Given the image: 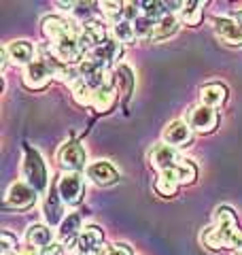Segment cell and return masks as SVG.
I'll return each mask as SVG.
<instances>
[{
    "mask_svg": "<svg viewBox=\"0 0 242 255\" xmlns=\"http://www.w3.org/2000/svg\"><path fill=\"white\" fill-rule=\"evenodd\" d=\"M202 241L211 249H242V230L230 206L215 211V223L202 234Z\"/></svg>",
    "mask_w": 242,
    "mask_h": 255,
    "instance_id": "1",
    "label": "cell"
},
{
    "mask_svg": "<svg viewBox=\"0 0 242 255\" xmlns=\"http://www.w3.org/2000/svg\"><path fill=\"white\" fill-rule=\"evenodd\" d=\"M23 181L36 191V194H45L49 189V177H47V168L40 153L36 149L26 145V155H23V166H21Z\"/></svg>",
    "mask_w": 242,
    "mask_h": 255,
    "instance_id": "2",
    "label": "cell"
},
{
    "mask_svg": "<svg viewBox=\"0 0 242 255\" xmlns=\"http://www.w3.org/2000/svg\"><path fill=\"white\" fill-rule=\"evenodd\" d=\"M185 124H187L193 132L208 134V132L215 130L217 124H219V115H217L215 109L200 105V107H193L185 113Z\"/></svg>",
    "mask_w": 242,
    "mask_h": 255,
    "instance_id": "3",
    "label": "cell"
},
{
    "mask_svg": "<svg viewBox=\"0 0 242 255\" xmlns=\"http://www.w3.org/2000/svg\"><path fill=\"white\" fill-rule=\"evenodd\" d=\"M58 191L64 204L68 206H77L83 200V191H85V179L81 172H66L64 177L58 181Z\"/></svg>",
    "mask_w": 242,
    "mask_h": 255,
    "instance_id": "4",
    "label": "cell"
},
{
    "mask_svg": "<svg viewBox=\"0 0 242 255\" xmlns=\"http://www.w3.org/2000/svg\"><path fill=\"white\" fill-rule=\"evenodd\" d=\"M36 198H38V194L28 185L26 181H15L13 185L6 189L4 209H15V211L30 209V206L36 202Z\"/></svg>",
    "mask_w": 242,
    "mask_h": 255,
    "instance_id": "5",
    "label": "cell"
},
{
    "mask_svg": "<svg viewBox=\"0 0 242 255\" xmlns=\"http://www.w3.org/2000/svg\"><path fill=\"white\" fill-rule=\"evenodd\" d=\"M58 162L66 172H81L85 168V149L75 140H68L58 149Z\"/></svg>",
    "mask_w": 242,
    "mask_h": 255,
    "instance_id": "6",
    "label": "cell"
},
{
    "mask_svg": "<svg viewBox=\"0 0 242 255\" xmlns=\"http://www.w3.org/2000/svg\"><path fill=\"white\" fill-rule=\"evenodd\" d=\"M75 32H81L79 26H75L72 21H68L66 17H60V15H49V17L43 19V34L45 38L51 43L60 41V38L68 36V34H75Z\"/></svg>",
    "mask_w": 242,
    "mask_h": 255,
    "instance_id": "7",
    "label": "cell"
},
{
    "mask_svg": "<svg viewBox=\"0 0 242 255\" xmlns=\"http://www.w3.org/2000/svg\"><path fill=\"white\" fill-rule=\"evenodd\" d=\"M51 70L47 68L45 62H32L28 64L26 68H23V85L28 87V90H45L47 85L51 81Z\"/></svg>",
    "mask_w": 242,
    "mask_h": 255,
    "instance_id": "8",
    "label": "cell"
},
{
    "mask_svg": "<svg viewBox=\"0 0 242 255\" xmlns=\"http://www.w3.org/2000/svg\"><path fill=\"white\" fill-rule=\"evenodd\" d=\"M104 243V232L98 226H87L85 230H81L79 234V241H77V249L79 253H85V255H98L102 245Z\"/></svg>",
    "mask_w": 242,
    "mask_h": 255,
    "instance_id": "9",
    "label": "cell"
},
{
    "mask_svg": "<svg viewBox=\"0 0 242 255\" xmlns=\"http://www.w3.org/2000/svg\"><path fill=\"white\" fill-rule=\"evenodd\" d=\"M64 200L60 198V191H58V185L51 187L49 191H47V198L43 202V215H45V221L47 226L53 228V226H60V223L64 221V209H62Z\"/></svg>",
    "mask_w": 242,
    "mask_h": 255,
    "instance_id": "10",
    "label": "cell"
},
{
    "mask_svg": "<svg viewBox=\"0 0 242 255\" xmlns=\"http://www.w3.org/2000/svg\"><path fill=\"white\" fill-rule=\"evenodd\" d=\"M109 38H107V30H104V26L100 21H87L83 23V28H81V45H83L85 53H90L92 49H96V47L104 45Z\"/></svg>",
    "mask_w": 242,
    "mask_h": 255,
    "instance_id": "11",
    "label": "cell"
},
{
    "mask_svg": "<svg viewBox=\"0 0 242 255\" xmlns=\"http://www.w3.org/2000/svg\"><path fill=\"white\" fill-rule=\"evenodd\" d=\"M79 230H81V215L79 213H68L64 221L60 223L58 230V243L64 247V249H70L72 243L79 241Z\"/></svg>",
    "mask_w": 242,
    "mask_h": 255,
    "instance_id": "12",
    "label": "cell"
},
{
    "mask_svg": "<svg viewBox=\"0 0 242 255\" xmlns=\"http://www.w3.org/2000/svg\"><path fill=\"white\" fill-rule=\"evenodd\" d=\"M85 174H87V179L94 181L96 185H100V187L113 185V183L119 179V172L113 168L109 162H92V164H87Z\"/></svg>",
    "mask_w": 242,
    "mask_h": 255,
    "instance_id": "13",
    "label": "cell"
},
{
    "mask_svg": "<svg viewBox=\"0 0 242 255\" xmlns=\"http://www.w3.org/2000/svg\"><path fill=\"white\" fill-rule=\"evenodd\" d=\"M191 138H193V130L185 122H172V124H168L164 130V142L174 149L189 145Z\"/></svg>",
    "mask_w": 242,
    "mask_h": 255,
    "instance_id": "14",
    "label": "cell"
},
{
    "mask_svg": "<svg viewBox=\"0 0 242 255\" xmlns=\"http://www.w3.org/2000/svg\"><path fill=\"white\" fill-rule=\"evenodd\" d=\"M179 162H181V159H179L176 149L170 147V145H166V142H159V145H155L151 149V164L155 166L159 172L172 168V166H176Z\"/></svg>",
    "mask_w": 242,
    "mask_h": 255,
    "instance_id": "15",
    "label": "cell"
},
{
    "mask_svg": "<svg viewBox=\"0 0 242 255\" xmlns=\"http://www.w3.org/2000/svg\"><path fill=\"white\" fill-rule=\"evenodd\" d=\"M159 177L172 181V183H176V185H187V183L196 181L198 170H196V166H193L191 162H187V159H181V162L176 166H172V168L159 172Z\"/></svg>",
    "mask_w": 242,
    "mask_h": 255,
    "instance_id": "16",
    "label": "cell"
},
{
    "mask_svg": "<svg viewBox=\"0 0 242 255\" xmlns=\"http://www.w3.org/2000/svg\"><path fill=\"white\" fill-rule=\"evenodd\" d=\"M85 58H90V60H94V62H98L100 66H104V68H109L113 62L121 58V43H119V41H107L104 45H100V47H96V49H92L90 53L85 55Z\"/></svg>",
    "mask_w": 242,
    "mask_h": 255,
    "instance_id": "17",
    "label": "cell"
},
{
    "mask_svg": "<svg viewBox=\"0 0 242 255\" xmlns=\"http://www.w3.org/2000/svg\"><path fill=\"white\" fill-rule=\"evenodd\" d=\"M23 241H26V245L30 247V249H45L47 245L53 243V234L49 226H43V223H32V226H28L26 234H23Z\"/></svg>",
    "mask_w": 242,
    "mask_h": 255,
    "instance_id": "18",
    "label": "cell"
},
{
    "mask_svg": "<svg viewBox=\"0 0 242 255\" xmlns=\"http://www.w3.org/2000/svg\"><path fill=\"white\" fill-rule=\"evenodd\" d=\"M213 26H215V32L223 38L225 43L242 45V28L238 26L236 19H230V17H215V19H213Z\"/></svg>",
    "mask_w": 242,
    "mask_h": 255,
    "instance_id": "19",
    "label": "cell"
},
{
    "mask_svg": "<svg viewBox=\"0 0 242 255\" xmlns=\"http://www.w3.org/2000/svg\"><path fill=\"white\" fill-rule=\"evenodd\" d=\"M6 55H9V62L17 64V66H28L32 64V58H34V47L28 41H13L9 45H4Z\"/></svg>",
    "mask_w": 242,
    "mask_h": 255,
    "instance_id": "20",
    "label": "cell"
},
{
    "mask_svg": "<svg viewBox=\"0 0 242 255\" xmlns=\"http://www.w3.org/2000/svg\"><path fill=\"white\" fill-rule=\"evenodd\" d=\"M225 98H228V90H225V85H221V83H208L200 90V100L204 107L217 109L223 105Z\"/></svg>",
    "mask_w": 242,
    "mask_h": 255,
    "instance_id": "21",
    "label": "cell"
},
{
    "mask_svg": "<svg viewBox=\"0 0 242 255\" xmlns=\"http://www.w3.org/2000/svg\"><path fill=\"white\" fill-rule=\"evenodd\" d=\"M115 100H117V90H115V85H104V87H98V90H94L92 107L98 111V113H107V111L113 109Z\"/></svg>",
    "mask_w": 242,
    "mask_h": 255,
    "instance_id": "22",
    "label": "cell"
},
{
    "mask_svg": "<svg viewBox=\"0 0 242 255\" xmlns=\"http://www.w3.org/2000/svg\"><path fill=\"white\" fill-rule=\"evenodd\" d=\"M176 28H179V19H176V15H166V17H161L157 23H155V30H153V34L149 36L151 41H164V38H170Z\"/></svg>",
    "mask_w": 242,
    "mask_h": 255,
    "instance_id": "23",
    "label": "cell"
},
{
    "mask_svg": "<svg viewBox=\"0 0 242 255\" xmlns=\"http://www.w3.org/2000/svg\"><path fill=\"white\" fill-rule=\"evenodd\" d=\"M202 9H204V2H185L181 9V19L187 26H198L202 21Z\"/></svg>",
    "mask_w": 242,
    "mask_h": 255,
    "instance_id": "24",
    "label": "cell"
},
{
    "mask_svg": "<svg viewBox=\"0 0 242 255\" xmlns=\"http://www.w3.org/2000/svg\"><path fill=\"white\" fill-rule=\"evenodd\" d=\"M70 87H72V98H75L77 105H81V107H87V105H90V107H92L94 90L83 81V79H79V81H77V83H72Z\"/></svg>",
    "mask_w": 242,
    "mask_h": 255,
    "instance_id": "25",
    "label": "cell"
},
{
    "mask_svg": "<svg viewBox=\"0 0 242 255\" xmlns=\"http://www.w3.org/2000/svg\"><path fill=\"white\" fill-rule=\"evenodd\" d=\"M113 34L117 36L119 43H130L136 38V32H134V23L132 21H125V19H119L117 23H113Z\"/></svg>",
    "mask_w": 242,
    "mask_h": 255,
    "instance_id": "26",
    "label": "cell"
},
{
    "mask_svg": "<svg viewBox=\"0 0 242 255\" xmlns=\"http://www.w3.org/2000/svg\"><path fill=\"white\" fill-rule=\"evenodd\" d=\"M155 23H157V19L149 17V15H140V17L134 21V32H136V36L149 38V36L153 34V30H155Z\"/></svg>",
    "mask_w": 242,
    "mask_h": 255,
    "instance_id": "27",
    "label": "cell"
},
{
    "mask_svg": "<svg viewBox=\"0 0 242 255\" xmlns=\"http://www.w3.org/2000/svg\"><path fill=\"white\" fill-rule=\"evenodd\" d=\"M123 2H102L100 4V9H102V13L107 15L109 19H113V21H119L117 17H123Z\"/></svg>",
    "mask_w": 242,
    "mask_h": 255,
    "instance_id": "28",
    "label": "cell"
},
{
    "mask_svg": "<svg viewBox=\"0 0 242 255\" xmlns=\"http://www.w3.org/2000/svg\"><path fill=\"white\" fill-rule=\"evenodd\" d=\"M0 247H2V255H17V238L9 232L0 234Z\"/></svg>",
    "mask_w": 242,
    "mask_h": 255,
    "instance_id": "29",
    "label": "cell"
},
{
    "mask_svg": "<svg viewBox=\"0 0 242 255\" xmlns=\"http://www.w3.org/2000/svg\"><path fill=\"white\" fill-rule=\"evenodd\" d=\"M155 189H157V194H159V196L170 198V196L176 194L179 185H176V183H172V181H168V179H164V177H157V181H155Z\"/></svg>",
    "mask_w": 242,
    "mask_h": 255,
    "instance_id": "30",
    "label": "cell"
},
{
    "mask_svg": "<svg viewBox=\"0 0 242 255\" xmlns=\"http://www.w3.org/2000/svg\"><path fill=\"white\" fill-rule=\"evenodd\" d=\"M98 255H134V253L123 243H113V245H104Z\"/></svg>",
    "mask_w": 242,
    "mask_h": 255,
    "instance_id": "31",
    "label": "cell"
},
{
    "mask_svg": "<svg viewBox=\"0 0 242 255\" xmlns=\"http://www.w3.org/2000/svg\"><path fill=\"white\" fill-rule=\"evenodd\" d=\"M87 13H90V4H83V2H79L77 4V9H75V15H79V17H87Z\"/></svg>",
    "mask_w": 242,
    "mask_h": 255,
    "instance_id": "32",
    "label": "cell"
},
{
    "mask_svg": "<svg viewBox=\"0 0 242 255\" xmlns=\"http://www.w3.org/2000/svg\"><path fill=\"white\" fill-rule=\"evenodd\" d=\"M236 21H238V26H240V28H242V11H240V13H238V15H236Z\"/></svg>",
    "mask_w": 242,
    "mask_h": 255,
    "instance_id": "33",
    "label": "cell"
},
{
    "mask_svg": "<svg viewBox=\"0 0 242 255\" xmlns=\"http://www.w3.org/2000/svg\"><path fill=\"white\" fill-rule=\"evenodd\" d=\"M79 255H85V253H79Z\"/></svg>",
    "mask_w": 242,
    "mask_h": 255,
    "instance_id": "34",
    "label": "cell"
},
{
    "mask_svg": "<svg viewBox=\"0 0 242 255\" xmlns=\"http://www.w3.org/2000/svg\"><path fill=\"white\" fill-rule=\"evenodd\" d=\"M238 255H242V253H238Z\"/></svg>",
    "mask_w": 242,
    "mask_h": 255,
    "instance_id": "35",
    "label": "cell"
}]
</instances>
